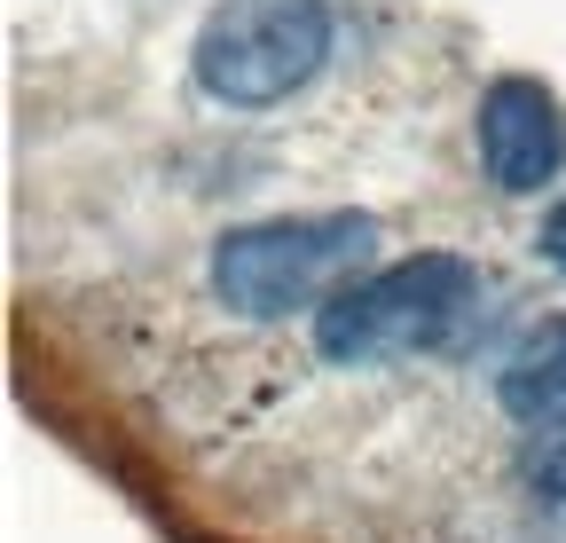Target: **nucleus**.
<instances>
[{
  "label": "nucleus",
  "instance_id": "1",
  "mask_svg": "<svg viewBox=\"0 0 566 543\" xmlns=\"http://www.w3.org/2000/svg\"><path fill=\"white\" fill-rule=\"evenodd\" d=\"M472 300H480V268L472 260L417 252V260L370 268V276H354L338 300H323L315 307V347H323V363H346V370L424 355L472 315Z\"/></svg>",
  "mask_w": 566,
  "mask_h": 543
},
{
  "label": "nucleus",
  "instance_id": "2",
  "mask_svg": "<svg viewBox=\"0 0 566 543\" xmlns=\"http://www.w3.org/2000/svg\"><path fill=\"white\" fill-rule=\"evenodd\" d=\"M370 244H378L370 213H300V221L229 229L212 244V292L252 323H275L338 300L370 268Z\"/></svg>",
  "mask_w": 566,
  "mask_h": 543
},
{
  "label": "nucleus",
  "instance_id": "6",
  "mask_svg": "<svg viewBox=\"0 0 566 543\" xmlns=\"http://www.w3.org/2000/svg\"><path fill=\"white\" fill-rule=\"evenodd\" d=\"M527 481H535L551 504H566V418L535 434V449H527Z\"/></svg>",
  "mask_w": 566,
  "mask_h": 543
},
{
  "label": "nucleus",
  "instance_id": "3",
  "mask_svg": "<svg viewBox=\"0 0 566 543\" xmlns=\"http://www.w3.org/2000/svg\"><path fill=\"white\" fill-rule=\"evenodd\" d=\"M331 55L323 0H221L197 32V87L229 111H268Z\"/></svg>",
  "mask_w": 566,
  "mask_h": 543
},
{
  "label": "nucleus",
  "instance_id": "5",
  "mask_svg": "<svg viewBox=\"0 0 566 543\" xmlns=\"http://www.w3.org/2000/svg\"><path fill=\"white\" fill-rule=\"evenodd\" d=\"M495 394H504V410L520 426H558L566 418V315H551L520 338L504 378H495Z\"/></svg>",
  "mask_w": 566,
  "mask_h": 543
},
{
  "label": "nucleus",
  "instance_id": "4",
  "mask_svg": "<svg viewBox=\"0 0 566 543\" xmlns=\"http://www.w3.org/2000/svg\"><path fill=\"white\" fill-rule=\"evenodd\" d=\"M480 166L504 197H535L566 166V118L543 80H495L480 95Z\"/></svg>",
  "mask_w": 566,
  "mask_h": 543
},
{
  "label": "nucleus",
  "instance_id": "7",
  "mask_svg": "<svg viewBox=\"0 0 566 543\" xmlns=\"http://www.w3.org/2000/svg\"><path fill=\"white\" fill-rule=\"evenodd\" d=\"M543 260H551V268H566V197L543 213Z\"/></svg>",
  "mask_w": 566,
  "mask_h": 543
}]
</instances>
